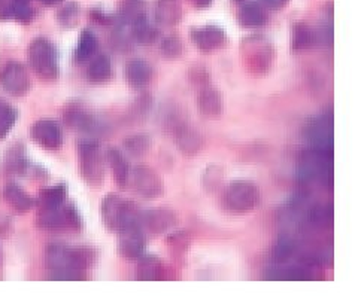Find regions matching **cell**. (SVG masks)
Returning <instances> with one entry per match:
<instances>
[{"instance_id":"1","label":"cell","mask_w":361,"mask_h":299,"mask_svg":"<svg viewBox=\"0 0 361 299\" xmlns=\"http://www.w3.org/2000/svg\"><path fill=\"white\" fill-rule=\"evenodd\" d=\"M45 259L53 280H84L94 264V252L88 247L51 244Z\"/></svg>"},{"instance_id":"2","label":"cell","mask_w":361,"mask_h":299,"mask_svg":"<svg viewBox=\"0 0 361 299\" xmlns=\"http://www.w3.org/2000/svg\"><path fill=\"white\" fill-rule=\"evenodd\" d=\"M102 219L111 232H118L126 227L139 225L140 210L133 201L121 198L117 193H108L100 207Z\"/></svg>"},{"instance_id":"3","label":"cell","mask_w":361,"mask_h":299,"mask_svg":"<svg viewBox=\"0 0 361 299\" xmlns=\"http://www.w3.org/2000/svg\"><path fill=\"white\" fill-rule=\"evenodd\" d=\"M240 57L243 66L255 76H263L272 68L275 48L264 36L252 34L243 39L240 45Z\"/></svg>"},{"instance_id":"4","label":"cell","mask_w":361,"mask_h":299,"mask_svg":"<svg viewBox=\"0 0 361 299\" xmlns=\"http://www.w3.org/2000/svg\"><path fill=\"white\" fill-rule=\"evenodd\" d=\"M29 63L33 72L42 81H54L59 76V53L56 45L44 36H37L27 49Z\"/></svg>"},{"instance_id":"5","label":"cell","mask_w":361,"mask_h":299,"mask_svg":"<svg viewBox=\"0 0 361 299\" xmlns=\"http://www.w3.org/2000/svg\"><path fill=\"white\" fill-rule=\"evenodd\" d=\"M80 172L90 186L99 188L105 180L106 158L94 140H81L78 143Z\"/></svg>"},{"instance_id":"6","label":"cell","mask_w":361,"mask_h":299,"mask_svg":"<svg viewBox=\"0 0 361 299\" xmlns=\"http://www.w3.org/2000/svg\"><path fill=\"white\" fill-rule=\"evenodd\" d=\"M262 192L252 182L233 180L224 192V207L233 215H247L260 205Z\"/></svg>"},{"instance_id":"7","label":"cell","mask_w":361,"mask_h":299,"mask_svg":"<svg viewBox=\"0 0 361 299\" xmlns=\"http://www.w3.org/2000/svg\"><path fill=\"white\" fill-rule=\"evenodd\" d=\"M302 182L318 180L322 185L331 186V151L311 148L305 152L298 170Z\"/></svg>"},{"instance_id":"8","label":"cell","mask_w":361,"mask_h":299,"mask_svg":"<svg viewBox=\"0 0 361 299\" xmlns=\"http://www.w3.org/2000/svg\"><path fill=\"white\" fill-rule=\"evenodd\" d=\"M0 85H2L8 94L23 97L32 88L30 75L21 61L11 60L0 70Z\"/></svg>"},{"instance_id":"9","label":"cell","mask_w":361,"mask_h":299,"mask_svg":"<svg viewBox=\"0 0 361 299\" xmlns=\"http://www.w3.org/2000/svg\"><path fill=\"white\" fill-rule=\"evenodd\" d=\"M135 192L144 200H157L163 197L164 184L156 170L148 165H137L130 173Z\"/></svg>"},{"instance_id":"10","label":"cell","mask_w":361,"mask_h":299,"mask_svg":"<svg viewBox=\"0 0 361 299\" xmlns=\"http://www.w3.org/2000/svg\"><path fill=\"white\" fill-rule=\"evenodd\" d=\"M178 224V216L169 209H154L140 212L139 228L145 237H159L173 229Z\"/></svg>"},{"instance_id":"11","label":"cell","mask_w":361,"mask_h":299,"mask_svg":"<svg viewBox=\"0 0 361 299\" xmlns=\"http://www.w3.org/2000/svg\"><path fill=\"white\" fill-rule=\"evenodd\" d=\"M118 234V252L127 261H137L144 255L147 237L139 225L126 227Z\"/></svg>"},{"instance_id":"12","label":"cell","mask_w":361,"mask_h":299,"mask_svg":"<svg viewBox=\"0 0 361 299\" xmlns=\"http://www.w3.org/2000/svg\"><path fill=\"white\" fill-rule=\"evenodd\" d=\"M32 139L47 151H57L63 145V133L57 121L44 118L32 127Z\"/></svg>"},{"instance_id":"13","label":"cell","mask_w":361,"mask_h":299,"mask_svg":"<svg viewBox=\"0 0 361 299\" xmlns=\"http://www.w3.org/2000/svg\"><path fill=\"white\" fill-rule=\"evenodd\" d=\"M172 129L178 149L187 155V157H192V155H196L202 149L203 137L195 127L178 120L172 124Z\"/></svg>"},{"instance_id":"14","label":"cell","mask_w":361,"mask_h":299,"mask_svg":"<svg viewBox=\"0 0 361 299\" xmlns=\"http://www.w3.org/2000/svg\"><path fill=\"white\" fill-rule=\"evenodd\" d=\"M191 41L203 53L220 49L227 44V34L220 25L208 24L203 27H195L190 33Z\"/></svg>"},{"instance_id":"15","label":"cell","mask_w":361,"mask_h":299,"mask_svg":"<svg viewBox=\"0 0 361 299\" xmlns=\"http://www.w3.org/2000/svg\"><path fill=\"white\" fill-rule=\"evenodd\" d=\"M307 140L311 141L312 148L321 151H331V118L329 115L318 116L307 124Z\"/></svg>"},{"instance_id":"16","label":"cell","mask_w":361,"mask_h":299,"mask_svg":"<svg viewBox=\"0 0 361 299\" xmlns=\"http://www.w3.org/2000/svg\"><path fill=\"white\" fill-rule=\"evenodd\" d=\"M199 112L209 120L220 118L224 112V100L220 91L211 85H203L197 94Z\"/></svg>"},{"instance_id":"17","label":"cell","mask_w":361,"mask_h":299,"mask_svg":"<svg viewBox=\"0 0 361 299\" xmlns=\"http://www.w3.org/2000/svg\"><path fill=\"white\" fill-rule=\"evenodd\" d=\"M183 4L180 0H156L154 18L163 27H175L183 20Z\"/></svg>"},{"instance_id":"18","label":"cell","mask_w":361,"mask_h":299,"mask_svg":"<svg viewBox=\"0 0 361 299\" xmlns=\"http://www.w3.org/2000/svg\"><path fill=\"white\" fill-rule=\"evenodd\" d=\"M136 277L144 281H161L167 277V268L160 257L154 255H142L139 259Z\"/></svg>"},{"instance_id":"19","label":"cell","mask_w":361,"mask_h":299,"mask_svg":"<svg viewBox=\"0 0 361 299\" xmlns=\"http://www.w3.org/2000/svg\"><path fill=\"white\" fill-rule=\"evenodd\" d=\"M238 23L247 29H260L267 24V12L257 2H242L238 9Z\"/></svg>"},{"instance_id":"20","label":"cell","mask_w":361,"mask_h":299,"mask_svg":"<svg viewBox=\"0 0 361 299\" xmlns=\"http://www.w3.org/2000/svg\"><path fill=\"white\" fill-rule=\"evenodd\" d=\"M106 163L109 164L115 184L120 189H126L127 184L130 182V164H128L127 158L124 157V153L117 149V148H109L106 151Z\"/></svg>"},{"instance_id":"21","label":"cell","mask_w":361,"mask_h":299,"mask_svg":"<svg viewBox=\"0 0 361 299\" xmlns=\"http://www.w3.org/2000/svg\"><path fill=\"white\" fill-rule=\"evenodd\" d=\"M126 79L136 89L145 88L152 79V69L149 63L142 58H133L126 64Z\"/></svg>"},{"instance_id":"22","label":"cell","mask_w":361,"mask_h":299,"mask_svg":"<svg viewBox=\"0 0 361 299\" xmlns=\"http://www.w3.org/2000/svg\"><path fill=\"white\" fill-rule=\"evenodd\" d=\"M4 200L14 209L17 213H27L36 205V200H33L27 191L23 189L20 185L11 182L4 188Z\"/></svg>"},{"instance_id":"23","label":"cell","mask_w":361,"mask_h":299,"mask_svg":"<svg viewBox=\"0 0 361 299\" xmlns=\"http://www.w3.org/2000/svg\"><path fill=\"white\" fill-rule=\"evenodd\" d=\"M35 18V11L29 2L12 0L11 4L0 8V20H14L21 24H29Z\"/></svg>"},{"instance_id":"24","label":"cell","mask_w":361,"mask_h":299,"mask_svg":"<svg viewBox=\"0 0 361 299\" xmlns=\"http://www.w3.org/2000/svg\"><path fill=\"white\" fill-rule=\"evenodd\" d=\"M128 25H130L132 37L140 45H151L156 42V39L159 37V30L148 21L147 15L136 18Z\"/></svg>"},{"instance_id":"25","label":"cell","mask_w":361,"mask_h":299,"mask_svg":"<svg viewBox=\"0 0 361 299\" xmlns=\"http://www.w3.org/2000/svg\"><path fill=\"white\" fill-rule=\"evenodd\" d=\"M112 76V64L111 58L105 54L97 56L87 68V77L90 82L103 84L111 79Z\"/></svg>"},{"instance_id":"26","label":"cell","mask_w":361,"mask_h":299,"mask_svg":"<svg viewBox=\"0 0 361 299\" xmlns=\"http://www.w3.org/2000/svg\"><path fill=\"white\" fill-rule=\"evenodd\" d=\"M66 121L71 127L84 133H96L99 129V124L94 116L85 112L82 108H71V110L66 113Z\"/></svg>"},{"instance_id":"27","label":"cell","mask_w":361,"mask_h":299,"mask_svg":"<svg viewBox=\"0 0 361 299\" xmlns=\"http://www.w3.org/2000/svg\"><path fill=\"white\" fill-rule=\"evenodd\" d=\"M68 188L64 185H54L44 188L39 192V198H37L36 204L37 207H60L66 203Z\"/></svg>"},{"instance_id":"28","label":"cell","mask_w":361,"mask_h":299,"mask_svg":"<svg viewBox=\"0 0 361 299\" xmlns=\"http://www.w3.org/2000/svg\"><path fill=\"white\" fill-rule=\"evenodd\" d=\"M81 14H82V11H81V6L78 2L64 4L57 12V21L63 29L72 30L80 24Z\"/></svg>"},{"instance_id":"29","label":"cell","mask_w":361,"mask_h":299,"mask_svg":"<svg viewBox=\"0 0 361 299\" xmlns=\"http://www.w3.org/2000/svg\"><path fill=\"white\" fill-rule=\"evenodd\" d=\"M309 222H311L317 228L322 229H330L333 225V209L331 204H315L312 209L307 213Z\"/></svg>"},{"instance_id":"30","label":"cell","mask_w":361,"mask_h":299,"mask_svg":"<svg viewBox=\"0 0 361 299\" xmlns=\"http://www.w3.org/2000/svg\"><path fill=\"white\" fill-rule=\"evenodd\" d=\"M96 49H97L96 34L90 29H84L80 34V41H78V45H76V51H75L76 61L88 60L96 53Z\"/></svg>"},{"instance_id":"31","label":"cell","mask_w":361,"mask_h":299,"mask_svg":"<svg viewBox=\"0 0 361 299\" xmlns=\"http://www.w3.org/2000/svg\"><path fill=\"white\" fill-rule=\"evenodd\" d=\"M18 118V110L11 103L0 100V140L5 139Z\"/></svg>"},{"instance_id":"32","label":"cell","mask_w":361,"mask_h":299,"mask_svg":"<svg viewBox=\"0 0 361 299\" xmlns=\"http://www.w3.org/2000/svg\"><path fill=\"white\" fill-rule=\"evenodd\" d=\"M314 44V33L305 23H295L293 27L291 48L294 51H305Z\"/></svg>"},{"instance_id":"33","label":"cell","mask_w":361,"mask_h":299,"mask_svg":"<svg viewBox=\"0 0 361 299\" xmlns=\"http://www.w3.org/2000/svg\"><path fill=\"white\" fill-rule=\"evenodd\" d=\"M151 146H152V139L149 137V134L140 133L124 140L126 151L135 158L144 157V155L151 149Z\"/></svg>"},{"instance_id":"34","label":"cell","mask_w":361,"mask_h":299,"mask_svg":"<svg viewBox=\"0 0 361 299\" xmlns=\"http://www.w3.org/2000/svg\"><path fill=\"white\" fill-rule=\"evenodd\" d=\"M223 184H224V170L220 165H209L206 168L202 177V185L206 192L214 193L223 186Z\"/></svg>"},{"instance_id":"35","label":"cell","mask_w":361,"mask_h":299,"mask_svg":"<svg viewBox=\"0 0 361 299\" xmlns=\"http://www.w3.org/2000/svg\"><path fill=\"white\" fill-rule=\"evenodd\" d=\"M295 253V241L288 236H282L274 249V261L276 265L287 264Z\"/></svg>"},{"instance_id":"36","label":"cell","mask_w":361,"mask_h":299,"mask_svg":"<svg viewBox=\"0 0 361 299\" xmlns=\"http://www.w3.org/2000/svg\"><path fill=\"white\" fill-rule=\"evenodd\" d=\"M142 15H145L144 0H126L121 6L118 21L123 24H130Z\"/></svg>"},{"instance_id":"37","label":"cell","mask_w":361,"mask_h":299,"mask_svg":"<svg viewBox=\"0 0 361 299\" xmlns=\"http://www.w3.org/2000/svg\"><path fill=\"white\" fill-rule=\"evenodd\" d=\"M160 51L166 58L175 60V58H179L180 56H183L184 44H183V41H180V37L178 34H169L161 41Z\"/></svg>"},{"instance_id":"38","label":"cell","mask_w":361,"mask_h":299,"mask_svg":"<svg viewBox=\"0 0 361 299\" xmlns=\"http://www.w3.org/2000/svg\"><path fill=\"white\" fill-rule=\"evenodd\" d=\"M167 246H169V249L175 255H180L187 252V249L190 247V240L184 232L175 231L173 234H169V236H167Z\"/></svg>"},{"instance_id":"39","label":"cell","mask_w":361,"mask_h":299,"mask_svg":"<svg viewBox=\"0 0 361 299\" xmlns=\"http://www.w3.org/2000/svg\"><path fill=\"white\" fill-rule=\"evenodd\" d=\"M90 15H92V20L102 24V25H111L115 21V17L106 14V12H103L100 8H94L90 12Z\"/></svg>"},{"instance_id":"40","label":"cell","mask_w":361,"mask_h":299,"mask_svg":"<svg viewBox=\"0 0 361 299\" xmlns=\"http://www.w3.org/2000/svg\"><path fill=\"white\" fill-rule=\"evenodd\" d=\"M288 2L290 0H262V4L264 6H267L269 9H274V11L286 8L288 5Z\"/></svg>"},{"instance_id":"41","label":"cell","mask_w":361,"mask_h":299,"mask_svg":"<svg viewBox=\"0 0 361 299\" xmlns=\"http://www.w3.org/2000/svg\"><path fill=\"white\" fill-rule=\"evenodd\" d=\"M191 5L197 9H206L212 5L214 0H190Z\"/></svg>"},{"instance_id":"42","label":"cell","mask_w":361,"mask_h":299,"mask_svg":"<svg viewBox=\"0 0 361 299\" xmlns=\"http://www.w3.org/2000/svg\"><path fill=\"white\" fill-rule=\"evenodd\" d=\"M41 4H44L45 6H56V5H59V4H61L63 0H39Z\"/></svg>"},{"instance_id":"43","label":"cell","mask_w":361,"mask_h":299,"mask_svg":"<svg viewBox=\"0 0 361 299\" xmlns=\"http://www.w3.org/2000/svg\"><path fill=\"white\" fill-rule=\"evenodd\" d=\"M20 2H29V0H20Z\"/></svg>"},{"instance_id":"44","label":"cell","mask_w":361,"mask_h":299,"mask_svg":"<svg viewBox=\"0 0 361 299\" xmlns=\"http://www.w3.org/2000/svg\"><path fill=\"white\" fill-rule=\"evenodd\" d=\"M0 2H2V0H0Z\"/></svg>"}]
</instances>
